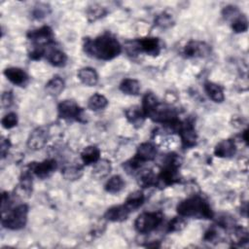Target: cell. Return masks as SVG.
I'll return each mask as SVG.
<instances>
[{
    "mask_svg": "<svg viewBox=\"0 0 249 249\" xmlns=\"http://www.w3.org/2000/svg\"><path fill=\"white\" fill-rule=\"evenodd\" d=\"M120 89L128 95H137L140 91V83L131 78L124 79L120 84Z\"/></svg>",
    "mask_w": 249,
    "mask_h": 249,
    "instance_id": "26",
    "label": "cell"
},
{
    "mask_svg": "<svg viewBox=\"0 0 249 249\" xmlns=\"http://www.w3.org/2000/svg\"><path fill=\"white\" fill-rule=\"evenodd\" d=\"M77 77L81 83L88 87H93L98 82V74L95 69L91 67L81 68L77 73Z\"/></svg>",
    "mask_w": 249,
    "mask_h": 249,
    "instance_id": "20",
    "label": "cell"
},
{
    "mask_svg": "<svg viewBox=\"0 0 249 249\" xmlns=\"http://www.w3.org/2000/svg\"><path fill=\"white\" fill-rule=\"evenodd\" d=\"M138 184L142 188H149L158 184V176L152 170H144L140 172Z\"/></svg>",
    "mask_w": 249,
    "mask_h": 249,
    "instance_id": "30",
    "label": "cell"
},
{
    "mask_svg": "<svg viewBox=\"0 0 249 249\" xmlns=\"http://www.w3.org/2000/svg\"><path fill=\"white\" fill-rule=\"evenodd\" d=\"M83 50L89 56L102 60H110L121 53L122 47L113 35L105 33L94 39L86 38L84 40Z\"/></svg>",
    "mask_w": 249,
    "mask_h": 249,
    "instance_id": "1",
    "label": "cell"
},
{
    "mask_svg": "<svg viewBox=\"0 0 249 249\" xmlns=\"http://www.w3.org/2000/svg\"><path fill=\"white\" fill-rule=\"evenodd\" d=\"M236 153V145L232 139H224L214 148V155L218 158H231Z\"/></svg>",
    "mask_w": 249,
    "mask_h": 249,
    "instance_id": "15",
    "label": "cell"
},
{
    "mask_svg": "<svg viewBox=\"0 0 249 249\" xmlns=\"http://www.w3.org/2000/svg\"><path fill=\"white\" fill-rule=\"evenodd\" d=\"M32 172L40 179L50 177L56 169L57 162L53 159H48L41 162H32L30 165Z\"/></svg>",
    "mask_w": 249,
    "mask_h": 249,
    "instance_id": "12",
    "label": "cell"
},
{
    "mask_svg": "<svg viewBox=\"0 0 249 249\" xmlns=\"http://www.w3.org/2000/svg\"><path fill=\"white\" fill-rule=\"evenodd\" d=\"M177 132L180 134L182 145L184 148H192L196 144L197 135L195 126L191 121L181 122Z\"/></svg>",
    "mask_w": 249,
    "mask_h": 249,
    "instance_id": "10",
    "label": "cell"
},
{
    "mask_svg": "<svg viewBox=\"0 0 249 249\" xmlns=\"http://www.w3.org/2000/svg\"><path fill=\"white\" fill-rule=\"evenodd\" d=\"M231 29L235 33H243L248 29V20L243 14H239L231 21Z\"/></svg>",
    "mask_w": 249,
    "mask_h": 249,
    "instance_id": "31",
    "label": "cell"
},
{
    "mask_svg": "<svg viewBox=\"0 0 249 249\" xmlns=\"http://www.w3.org/2000/svg\"><path fill=\"white\" fill-rule=\"evenodd\" d=\"M176 210L182 217L212 219L214 216L209 203L203 197L198 196H195L181 201L177 205Z\"/></svg>",
    "mask_w": 249,
    "mask_h": 249,
    "instance_id": "2",
    "label": "cell"
},
{
    "mask_svg": "<svg viewBox=\"0 0 249 249\" xmlns=\"http://www.w3.org/2000/svg\"><path fill=\"white\" fill-rule=\"evenodd\" d=\"M81 159L85 165L94 164L100 159V150L93 145L88 146L82 151Z\"/></svg>",
    "mask_w": 249,
    "mask_h": 249,
    "instance_id": "22",
    "label": "cell"
},
{
    "mask_svg": "<svg viewBox=\"0 0 249 249\" xmlns=\"http://www.w3.org/2000/svg\"><path fill=\"white\" fill-rule=\"evenodd\" d=\"M124 115L126 120L136 128L143 125L146 118L144 111L139 106H131L129 108H126L124 111Z\"/></svg>",
    "mask_w": 249,
    "mask_h": 249,
    "instance_id": "17",
    "label": "cell"
},
{
    "mask_svg": "<svg viewBox=\"0 0 249 249\" xmlns=\"http://www.w3.org/2000/svg\"><path fill=\"white\" fill-rule=\"evenodd\" d=\"M62 176L69 181H75L82 177L83 175V167L80 164H70L63 167Z\"/></svg>",
    "mask_w": 249,
    "mask_h": 249,
    "instance_id": "28",
    "label": "cell"
},
{
    "mask_svg": "<svg viewBox=\"0 0 249 249\" xmlns=\"http://www.w3.org/2000/svg\"><path fill=\"white\" fill-rule=\"evenodd\" d=\"M10 147H11L10 140L5 138V137H2L1 142H0V153H1V158L2 159H4L6 157Z\"/></svg>",
    "mask_w": 249,
    "mask_h": 249,
    "instance_id": "40",
    "label": "cell"
},
{
    "mask_svg": "<svg viewBox=\"0 0 249 249\" xmlns=\"http://www.w3.org/2000/svg\"><path fill=\"white\" fill-rule=\"evenodd\" d=\"M64 81L59 76L53 77L47 84H46V91L52 95V96H57L61 93V91L64 89Z\"/></svg>",
    "mask_w": 249,
    "mask_h": 249,
    "instance_id": "25",
    "label": "cell"
},
{
    "mask_svg": "<svg viewBox=\"0 0 249 249\" xmlns=\"http://www.w3.org/2000/svg\"><path fill=\"white\" fill-rule=\"evenodd\" d=\"M5 77L14 85L18 87H23L28 82L27 73L18 67H9L4 70Z\"/></svg>",
    "mask_w": 249,
    "mask_h": 249,
    "instance_id": "13",
    "label": "cell"
},
{
    "mask_svg": "<svg viewBox=\"0 0 249 249\" xmlns=\"http://www.w3.org/2000/svg\"><path fill=\"white\" fill-rule=\"evenodd\" d=\"M112 170V165L111 162L108 160L102 159V160H98L94 164H93V168H92V175L97 178H104L107 175L110 174Z\"/></svg>",
    "mask_w": 249,
    "mask_h": 249,
    "instance_id": "23",
    "label": "cell"
},
{
    "mask_svg": "<svg viewBox=\"0 0 249 249\" xmlns=\"http://www.w3.org/2000/svg\"><path fill=\"white\" fill-rule=\"evenodd\" d=\"M247 133H248V130L247 129H245L244 131H243V139H244V141L247 143L248 142V137H247Z\"/></svg>",
    "mask_w": 249,
    "mask_h": 249,
    "instance_id": "42",
    "label": "cell"
},
{
    "mask_svg": "<svg viewBox=\"0 0 249 249\" xmlns=\"http://www.w3.org/2000/svg\"><path fill=\"white\" fill-rule=\"evenodd\" d=\"M130 213L124 204L115 205L106 210L104 218L110 222H123L128 218Z\"/></svg>",
    "mask_w": 249,
    "mask_h": 249,
    "instance_id": "16",
    "label": "cell"
},
{
    "mask_svg": "<svg viewBox=\"0 0 249 249\" xmlns=\"http://www.w3.org/2000/svg\"><path fill=\"white\" fill-rule=\"evenodd\" d=\"M58 116L65 121L83 122L84 111L73 100H63L57 107Z\"/></svg>",
    "mask_w": 249,
    "mask_h": 249,
    "instance_id": "7",
    "label": "cell"
},
{
    "mask_svg": "<svg viewBox=\"0 0 249 249\" xmlns=\"http://www.w3.org/2000/svg\"><path fill=\"white\" fill-rule=\"evenodd\" d=\"M163 215L160 211L143 212L136 218L134 228L139 233H149L155 231L162 222Z\"/></svg>",
    "mask_w": 249,
    "mask_h": 249,
    "instance_id": "6",
    "label": "cell"
},
{
    "mask_svg": "<svg viewBox=\"0 0 249 249\" xmlns=\"http://www.w3.org/2000/svg\"><path fill=\"white\" fill-rule=\"evenodd\" d=\"M187 223L184 219V217L182 216H178V217H174L168 224V231H182L185 227H186Z\"/></svg>",
    "mask_w": 249,
    "mask_h": 249,
    "instance_id": "36",
    "label": "cell"
},
{
    "mask_svg": "<svg viewBox=\"0 0 249 249\" xmlns=\"http://www.w3.org/2000/svg\"><path fill=\"white\" fill-rule=\"evenodd\" d=\"M217 238H218V232H217V231H216L214 228L209 229V230L205 232V234H204V240H206V241H208V242L215 241Z\"/></svg>",
    "mask_w": 249,
    "mask_h": 249,
    "instance_id": "41",
    "label": "cell"
},
{
    "mask_svg": "<svg viewBox=\"0 0 249 249\" xmlns=\"http://www.w3.org/2000/svg\"><path fill=\"white\" fill-rule=\"evenodd\" d=\"M144 200H145L144 194L141 191H135L128 195V196L126 197L124 204L126 206V208L130 212H132V211L138 209L143 204Z\"/></svg>",
    "mask_w": 249,
    "mask_h": 249,
    "instance_id": "24",
    "label": "cell"
},
{
    "mask_svg": "<svg viewBox=\"0 0 249 249\" xmlns=\"http://www.w3.org/2000/svg\"><path fill=\"white\" fill-rule=\"evenodd\" d=\"M124 187V181L120 175H114L108 179L105 184V191L111 194L121 192Z\"/></svg>",
    "mask_w": 249,
    "mask_h": 249,
    "instance_id": "29",
    "label": "cell"
},
{
    "mask_svg": "<svg viewBox=\"0 0 249 249\" xmlns=\"http://www.w3.org/2000/svg\"><path fill=\"white\" fill-rule=\"evenodd\" d=\"M49 128L47 126H39L35 128L27 139V147L32 151L41 150L48 142Z\"/></svg>",
    "mask_w": 249,
    "mask_h": 249,
    "instance_id": "11",
    "label": "cell"
},
{
    "mask_svg": "<svg viewBox=\"0 0 249 249\" xmlns=\"http://www.w3.org/2000/svg\"><path fill=\"white\" fill-rule=\"evenodd\" d=\"M50 13H51V9H50L49 5L39 3L34 7V9L32 11V16H33L34 18L42 19L45 17H47Z\"/></svg>",
    "mask_w": 249,
    "mask_h": 249,
    "instance_id": "34",
    "label": "cell"
},
{
    "mask_svg": "<svg viewBox=\"0 0 249 249\" xmlns=\"http://www.w3.org/2000/svg\"><path fill=\"white\" fill-rule=\"evenodd\" d=\"M18 115L14 112H10L8 114H6L2 120H1V124L4 128L6 129H10L15 127L18 124Z\"/></svg>",
    "mask_w": 249,
    "mask_h": 249,
    "instance_id": "35",
    "label": "cell"
},
{
    "mask_svg": "<svg viewBox=\"0 0 249 249\" xmlns=\"http://www.w3.org/2000/svg\"><path fill=\"white\" fill-rule=\"evenodd\" d=\"M108 105V99L100 93L92 94L88 100V107L92 111H100L106 108Z\"/></svg>",
    "mask_w": 249,
    "mask_h": 249,
    "instance_id": "27",
    "label": "cell"
},
{
    "mask_svg": "<svg viewBox=\"0 0 249 249\" xmlns=\"http://www.w3.org/2000/svg\"><path fill=\"white\" fill-rule=\"evenodd\" d=\"M155 23L160 28H168L174 24V19L171 14L162 12L156 17Z\"/></svg>",
    "mask_w": 249,
    "mask_h": 249,
    "instance_id": "33",
    "label": "cell"
},
{
    "mask_svg": "<svg viewBox=\"0 0 249 249\" xmlns=\"http://www.w3.org/2000/svg\"><path fill=\"white\" fill-rule=\"evenodd\" d=\"M106 14H107L106 9L99 5H92V6L89 7V9L87 10V17H88L89 21H90V22L103 18Z\"/></svg>",
    "mask_w": 249,
    "mask_h": 249,
    "instance_id": "32",
    "label": "cell"
},
{
    "mask_svg": "<svg viewBox=\"0 0 249 249\" xmlns=\"http://www.w3.org/2000/svg\"><path fill=\"white\" fill-rule=\"evenodd\" d=\"M46 58L47 60L55 67H62L66 64L67 61V55L64 52L59 50L58 48L55 47H51L49 51L46 53Z\"/></svg>",
    "mask_w": 249,
    "mask_h": 249,
    "instance_id": "19",
    "label": "cell"
},
{
    "mask_svg": "<svg viewBox=\"0 0 249 249\" xmlns=\"http://www.w3.org/2000/svg\"><path fill=\"white\" fill-rule=\"evenodd\" d=\"M28 210V206L25 203L19 204L12 210H9L7 214H3V218L1 221L2 226L12 231L23 229L27 223Z\"/></svg>",
    "mask_w": 249,
    "mask_h": 249,
    "instance_id": "5",
    "label": "cell"
},
{
    "mask_svg": "<svg viewBox=\"0 0 249 249\" xmlns=\"http://www.w3.org/2000/svg\"><path fill=\"white\" fill-rule=\"evenodd\" d=\"M181 165V159L177 154H169L164 164L158 175V183L160 182L164 186H170L179 182V167Z\"/></svg>",
    "mask_w": 249,
    "mask_h": 249,
    "instance_id": "3",
    "label": "cell"
},
{
    "mask_svg": "<svg viewBox=\"0 0 249 249\" xmlns=\"http://www.w3.org/2000/svg\"><path fill=\"white\" fill-rule=\"evenodd\" d=\"M29 57L32 60H39L43 56L46 55V49L45 47H39V46H32L29 53Z\"/></svg>",
    "mask_w": 249,
    "mask_h": 249,
    "instance_id": "38",
    "label": "cell"
},
{
    "mask_svg": "<svg viewBox=\"0 0 249 249\" xmlns=\"http://www.w3.org/2000/svg\"><path fill=\"white\" fill-rule=\"evenodd\" d=\"M211 53V48L201 41H190L186 44L183 50V53L188 58L205 57Z\"/></svg>",
    "mask_w": 249,
    "mask_h": 249,
    "instance_id": "9",
    "label": "cell"
},
{
    "mask_svg": "<svg viewBox=\"0 0 249 249\" xmlns=\"http://www.w3.org/2000/svg\"><path fill=\"white\" fill-rule=\"evenodd\" d=\"M240 13L237 9V7L235 6H232V5H230V6H227L223 9L222 11V15L224 17V18L226 20H230L231 21L236 16H238Z\"/></svg>",
    "mask_w": 249,
    "mask_h": 249,
    "instance_id": "37",
    "label": "cell"
},
{
    "mask_svg": "<svg viewBox=\"0 0 249 249\" xmlns=\"http://www.w3.org/2000/svg\"><path fill=\"white\" fill-rule=\"evenodd\" d=\"M126 52L130 55L145 53L148 55L157 56L160 53V42L156 37H146L126 43Z\"/></svg>",
    "mask_w": 249,
    "mask_h": 249,
    "instance_id": "4",
    "label": "cell"
},
{
    "mask_svg": "<svg viewBox=\"0 0 249 249\" xmlns=\"http://www.w3.org/2000/svg\"><path fill=\"white\" fill-rule=\"evenodd\" d=\"M27 38L33 43V46L47 47L53 44V33L50 26H42L27 33Z\"/></svg>",
    "mask_w": 249,
    "mask_h": 249,
    "instance_id": "8",
    "label": "cell"
},
{
    "mask_svg": "<svg viewBox=\"0 0 249 249\" xmlns=\"http://www.w3.org/2000/svg\"><path fill=\"white\" fill-rule=\"evenodd\" d=\"M157 156V148L150 142H144L137 148L135 157L139 159L143 163L146 161L153 160Z\"/></svg>",
    "mask_w": 249,
    "mask_h": 249,
    "instance_id": "18",
    "label": "cell"
},
{
    "mask_svg": "<svg viewBox=\"0 0 249 249\" xmlns=\"http://www.w3.org/2000/svg\"><path fill=\"white\" fill-rule=\"evenodd\" d=\"M204 91L206 92L207 96L216 103H221L225 99L223 89L213 82L204 83Z\"/></svg>",
    "mask_w": 249,
    "mask_h": 249,
    "instance_id": "21",
    "label": "cell"
},
{
    "mask_svg": "<svg viewBox=\"0 0 249 249\" xmlns=\"http://www.w3.org/2000/svg\"><path fill=\"white\" fill-rule=\"evenodd\" d=\"M13 103V93L12 91H4L1 95V105L4 108H8Z\"/></svg>",
    "mask_w": 249,
    "mask_h": 249,
    "instance_id": "39",
    "label": "cell"
},
{
    "mask_svg": "<svg viewBox=\"0 0 249 249\" xmlns=\"http://www.w3.org/2000/svg\"><path fill=\"white\" fill-rule=\"evenodd\" d=\"M32 170L29 166V168L22 172L19 183L16 189V193L18 196H20L21 197H29L32 193Z\"/></svg>",
    "mask_w": 249,
    "mask_h": 249,
    "instance_id": "14",
    "label": "cell"
}]
</instances>
